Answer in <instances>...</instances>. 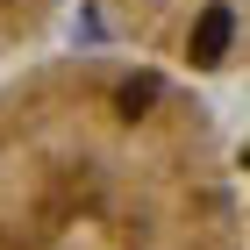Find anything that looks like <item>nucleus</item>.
<instances>
[{
	"instance_id": "f03ea898",
	"label": "nucleus",
	"mask_w": 250,
	"mask_h": 250,
	"mask_svg": "<svg viewBox=\"0 0 250 250\" xmlns=\"http://www.w3.org/2000/svg\"><path fill=\"white\" fill-rule=\"evenodd\" d=\"M150 100H157V79H129L122 86V115H143Z\"/></svg>"
},
{
	"instance_id": "f257e3e1",
	"label": "nucleus",
	"mask_w": 250,
	"mask_h": 250,
	"mask_svg": "<svg viewBox=\"0 0 250 250\" xmlns=\"http://www.w3.org/2000/svg\"><path fill=\"white\" fill-rule=\"evenodd\" d=\"M229 36H236V15H229V7H208V15H200V29H193V58L214 64L222 50H229Z\"/></svg>"
}]
</instances>
